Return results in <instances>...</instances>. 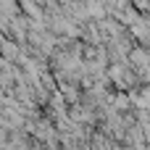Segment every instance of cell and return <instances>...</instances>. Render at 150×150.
I'll return each instance as SVG.
<instances>
[{
	"label": "cell",
	"instance_id": "2",
	"mask_svg": "<svg viewBox=\"0 0 150 150\" xmlns=\"http://www.w3.org/2000/svg\"><path fill=\"white\" fill-rule=\"evenodd\" d=\"M5 40H8V37H5V34L0 32V47H3V42H5Z\"/></svg>",
	"mask_w": 150,
	"mask_h": 150
},
{
	"label": "cell",
	"instance_id": "1",
	"mask_svg": "<svg viewBox=\"0 0 150 150\" xmlns=\"http://www.w3.org/2000/svg\"><path fill=\"white\" fill-rule=\"evenodd\" d=\"M0 55H3L8 63H13V66H16V63L21 61L24 50H21V45H18L16 40H5V42H3V47H0Z\"/></svg>",
	"mask_w": 150,
	"mask_h": 150
}]
</instances>
